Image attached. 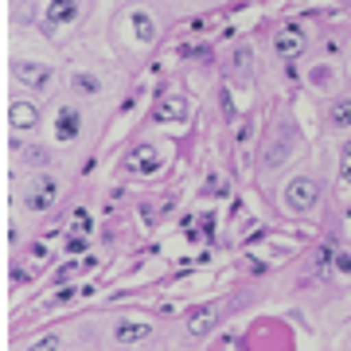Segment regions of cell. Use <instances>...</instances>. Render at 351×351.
Returning a JSON list of instances; mask_svg holds the SVG:
<instances>
[{
	"mask_svg": "<svg viewBox=\"0 0 351 351\" xmlns=\"http://www.w3.org/2000/svg\"><path fill=\"white\" fill-rule=\"evenodd\" d=\"M184 113H188V101L180 98V94H168V98H160L156 106H152V121L164 125V121H180Z\"/></svg>",
	"mask_w": 351,
	"mask_h": 351,
	"instance_id": "7",
	"label": "cell"
},
{
	"mask_svg": "<svg viewBox=\"0 0 351 351\" xmlns=\"http://www.w3.org/2000/svg\"><path fill=\"white\" fill-rule=\"evenodd\" d=\"M27 351H59V336H43V339H36Z\"/></svg>",
	"mask_w": 351,
	"mask_h": 351,
	"instance_id": "18",
	"label": "cell"
},
{
	"mask_svg": "<svg viewBox=\"0 0 351 351\" xmlns=\"http://www.w3.org/2000/svg\"><path fill=\"white\" fill-rule=\"evenodd\" d=\"M55 133H59V141H75L78 137V113L71 110V106L59 110V129H55Z\"/></svg>",
	"mask_w": 351,
	"mask_h": 351,
	"instance_id": "12",
	"label": "cell"
},
{
	"mask_svg": "<svg viewBox=\"0 0 351 351\" xmlns=\"http://www.w3.org/2000/svg\"><path fill=\"white\" fill-rule=\"evenodd\" d=\"M8 121H12V129H36L39 125V110L32 106V101H12V110H8Z\"/></svg>",
	"mask_w": 351,
	"mask_h": 351,
	"instance_id": "10",
	"label": "cell"
},
{
	"mask_svg": "<svg viewBox=\"0 0 351 351\" xmlns=\"http://www.w3.org/2000/svg\"><path fill=\"white\" fill-rule=\"evenodd\" d=\"M304 43H308V36H304L301 27H285L281 36L274 39V51L281 55V59H293V55H301Z\"/></svg>",
	"mask_w": 351,
	"mask_h": 351,
	"instance_id": "6",
	"label": "cell"
},
{
	"mask_svg": "<svg viewBox=\"0 0 351 351\" xmlns=\"http://www.w3.org/2000/svg\"><path fill=\"white\" fill-rule=\"evenodd\" d=\"M55 199H59V184H55L51 176H36V180L24 188V207L27 211H47V207H55Z\"/></svg>",
	"mask_w": 351,
	"mask_h": 351,
	"instance_id": "2",
	"label": "cell"
},
{
	"mask_svg": "<svg viewBox=\"0 0 351 351\" xmlns=\"http://www.w3.org/2000/svg\"><path fill=\"white\" fill-rule=\"evenodd\" d=\"M16 82L27 90H47L51 86V71L43 63H20L16 66Z\"/></svg>",
	"mask_w": 351,
	"mask_h": 351,
	"instance_id": "3",
	"label": "cell"
},
{
	"mask_svg": "<svg viewBox=\"0 0 351 351\" xmlns=\"http://www.w3.org/2000/svg\"><path fill=\"white\" fill-rule=\"evenodd\" d=\"M71 230H75V234H90V230H94V226H90V215H86V211H75V219H71Z\"/></svg>",
	"mask_w": 351,
	"mask_h": 351,
	"instance_id": "17",
	"label": "cell"
},
{
	"mask_svg": "<svg viewBox=\"0 0 351 351\" xmlns=\"http://www.w3.org/2000/svg\"><path fill=\"white\" fill-rule=\"evenodd\" d=\"M316 203H320V188H316V180H293L285 188V207L293 215H304V211H313Z\"/></svg>",
	"mask_w": 351,
	"mask_h": 351,
	"instance_id": "1",
	"label": "cell"
},
{
	"mask_svg": "<svg viewBox=\"0 0 351 351\" xmlns=\"http://www.w3.org/2000/svg\"><path fill=\"white\" fill-rule=\"evenodd\" d=\"M129 172H137V176H152L156 172V168H160V156H156V149H152V145H141L137 152H133V156H129Z\"/></svg>",
	"mask_w": 351,
	"mask_h": 351,
	"instance_id": "8",
	"label": "cell"
},
{
	"mask_svg": "<svg viewBox=\"0 0 351 351\" xmlns=\"http://www.w3.org/2000/svg\"><path fill=\"white\" fill-rule=\"evenodd\" d=\"M289 149H293V137H289V129H285V133H281V141L265 149V164H269V168H281V164H285V156H289Z\"/></svg>",
	"mask_w": 351,
	"mask_h": 351,
	"instance_id": "11",
	"label": "cell"
},
{
	"mask_svg": "<svg viewBox=\"0 0 351 351\" xmlns=\"http://www.w3.org/2000/svg\"><path fill=\"white\" fill-rule=\"evenodd\" d=\"M47 27H63V24H75L78 20V0H51L47 12H43Z\"/></svg>",
	"mask_w": 351,
	"mask_h": 351,
	"instance_id": "5",
	"label": "cell"
},
{
	"mask_svg": "<svg viewBox=\"0 0 351 351\" xmlns=\"http://www.w3.org/2000/svg\"><path fill=\"white\" fill-rule=\"evenodd\" d=\"M90 265H94V258H86V262H66L63 269H59V274H55V281H59V285H63V281H71V277H75L78 269H90Z\"/></svg>",
	"mask_w": 351,
	"mask_h": 351,
	"instance_id": "16",
	"label": "cell"
},
{
	"mask_svg": "<svg viewBox=\"0 0 351 351\" xmlns=\"http://www.w3.org/2000/svg\"><path fill=\"white\" fill-rule=\"evenodd\" d=\"M332 125L336 129L351 125V98H336V106H332Z\"/></svg>",
	"mask_w": 351,
	"mask_h": 351,
	"instance_id": "15",
	"label": "cell"
},
{
	"mask_svg": "<svg viewBox=\"0 0 351 351\" xmlns=\"http://www.w3.org/2000/svg\"><path fill=\"white\" fill-rule=\"evenodd\" d=\"M133 32H137L141 43H152L156 39V24L149 20V12H133Z\"/></svg>",
	"mask_w": 351,
	"mask_h": 351,
	"instance_id": "13",
	"label": "cell"
},
{
	"mask_svg": "<svg viewBox=\"0 0 351 351\" xmlns=\"http://www.w3.org/2000/svg\"><path fill=\"white\" fill-rule=\"evenodd\" d=\"M71 86H75L78 94H98L101 82L94 75H86V71H75V75H71Z\"/></svg>",
	"mask_w": 351,
	"mask_h": 351,
	"instance_id": "14",
	"label": "cell"
},
{
	"mask_svg": "<svg viewBox=\"0 0 351 351\" xmlns=\"http://www.w3.org/2000/svg\"><path fill=\"white\" fill-rule=\"evenodd\" d=\"M152 336V324L149 320H117V328H113V339L117 343H141V339H149Z\"/></svg>",
	"mask_w": 351,
	"mask_h": 351,
	"instance_id": "4",
	"label": "cell"
},
{
	"mask_svg": "<svg viewBox=\"0 0 351 351\" xmlns=\"http://www.w3.org/2000/svg\"><path fill=\"white\" fill-rule=\"evenodd\" d=\"M215 324H219V308H215V304H203V308H195V313L188 316V332L191 336H207Z\"/></svg>",
	"mask_w": 351,
	"mask_h": 351,
	"instance_id": "9",
	"label": "cell"
}]
</instances>
